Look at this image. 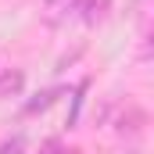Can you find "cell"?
I'll use <instances>...</instances> for the list:
<instances>
[{
    "mask_svg": "<svg viewBox=\"0 0 154 154\" xmlns=\"http://www.w3.org/2000/svg\"><path fill=\"white\" fill-rule=\"evenodd\" d=\"M0 154H25V140L22 136H11L7 143H0Z\"/></svg>",
    "mask_w": 154,
    "mask_h": 154,
    "instance_id": "cell-3",
    "label": "cell"
},
{
    "mask_svg": "<svg viewBox=\"0 0 154 154\" xmlns=\"http://www.w3.org/2000/svg\"><path fill=\"white\" fill-rule=\"evenodd\" d=\"M39 154H61V143H57V140H47V143L39 147Z\"/></svg>",
    "mask_w": 154,
    "mask_h": 154,
    "instance_id": "cell-4",
    "label": "cell"
},
{
    "mask_svg": "<svg viewBox=\"0 0 154 154\" xmlns=\"http://www.w3.org/2000/svg\"><path fill=\"white\" fill-rule=\"evenodd\" d=\"M22 86H25V75H22L18 68H7V72L0 75V100L18 97V93H22Z\"/></svg>",
    "mask_w": 154,
    "mask_h": 154,
    "instance_id": "cell-1",
    "label": "cell"
},
{
    "mask_svg": "<svg viewBox=\"0 0 154 154\" xmlns=\"http://www.w3.org/2000/svg\"><path fill=\"white\" fill-rule=\"evenodd\" d=\"M54 100H57V90H43L36 100H29V104H25V111H43V108H50Z\"/></svg>",
    "mask_w": 154,
    "mask_h": 154,
    "instance_id": "cell-2",
    "label": "cell"
}]
</instances>
